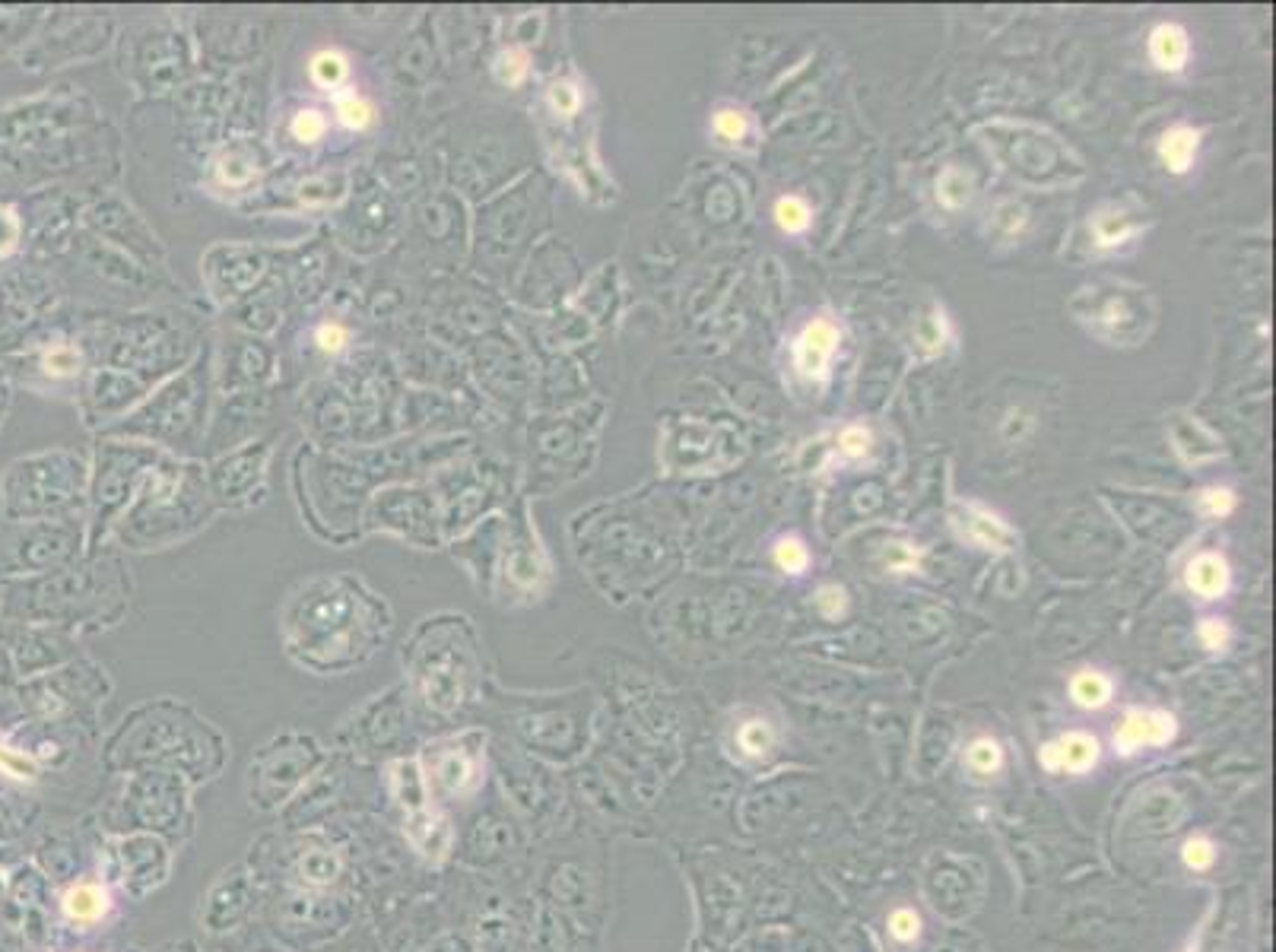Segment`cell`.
<instances>
[{"mask_svg":"<svg viewBox=\"0 0 1276 952\" xmlns=\"http://www.w3.org/2000/svg\"><path fill=\"white\" fill-rule=\"evenodd\" d=\"M324 130H327V121H324V115L318 109H302L296 118H292V137H296L299 143L321 140Z\"/></svg>","mask_w":1276,"mask_h":952,"instance_id":"d590c367","label":"cell"},{"mask_svg":"<svg viewBox=\"0 0 1276 952\" xmlns=\"http://www.w3.org/2000/svg\"><path fill=\"white\" fill-rule=\"evenodd\" d=\"M1099 740L1086 731H1067L1064 737L1044 743L1038 749V762L1048 772H1070V775H1086L1099 762Z\"/></svg>","mask_w":1276,"mask_h":952,"instance_id":"5bb4252c","label":"cell"},{"mask_svg":"<svg viewBox=\"0 0 1276 952\" xmlns=\"http://www.w3.org/2000/svg\"><path fill=\"white\" fill-rule=\"evenodd\" d=\"M1175 717L1159 708H1134L1124 714V720L1115 731V749L1121 756H1134L1137 749L1147 746H1165L1175 740Z\"/></svg>","mask_w":1276,"mask_h":952,"instance_id":"4fadbf2b","label":"cell"},{"mask_svg":"<svg viewBox=\"0 0 1276 952\" xmlns=\"http://www.w3.org/2000/svg\"><path fill=\"white\" fill-rule=\"evenodd\" d=\"M953 524H956V531L969 543H975L981 549L1006 552V549L1017 546V540H1020L1017 531H1013L997 511L985 508L981 502H959L956 511H953Z\"/></svg>","mask_w":1276,"mask_h":952,"instance_id":"7c38bea8","label":"cell"},{"mask_svg":"<svg viewBox=\"0 0 1276 952\" xmlns=\"http://www.w3.org/2000/svg\"><path fill=\"white\" fill-rule=\"evenodd\" d=\"M546 575V563L540 543L534 537V531L528 524H508L505 521V534H502V546H499V560L493 569V578H502L511 587L521 590H537V581Z\"/></svg>","mask_w":1276,"mask_h":952,"instance_id":"9c48e42d","label":"cell"},{"mask_svg":"<svg viewBox=\"0 0 1276 952\" xmlns=\"http://www.w3.org/2000/svg\"><path fill=\"white\" fill-rule=\"evenodd\" d=\"M810 219H813V213H810L807 201H800V197L788 194V197H778V201H775V222H778V225H781L788 236H800V233H807V229H810Z\"/></svg>","mask_w":1276,"mask_h":952,"instance_id":"d4e9b609","label":"cell"},{"mask_svg":"<svg viewBox=\"0 0 1276 952\" xmlns=\"http://www.w3.org/2000/svg\"><path fill=\"white\" fill-rule=\"evenodd\" d=\"M372 106L366 102L363 95H356V92H343V95H337V118H340V124L343 127H349V130H363V127H369L372 124Z\"/></svg>","mask_w":1276,"mask_h":952,"instance_id":"f546056e","label":"cell"},{"mask_svg":"<svg viewBox=\"0 0 1276 952\" xmlns=\"http://www.w3.org/2000/svg\"><path fill=\"white\" fill-rule=\"evenodd\" d=\"M841 331L829 321V318H813L800 337L794 340V366L804 378L810 381H823L829 375L832 356L838 349Z\"/></svg>","mask_w":1276,"mask_h":952,"instance_id":"8fae6325","label":"cell"},{"mask_svg":"<svg viewBox=\"0 0 1276 952\" xmlns=\"http://www.w3.org/2000/svg\"><path fill=\"white\" fill-rule=\"evenodd\" d=\"M433 496L436 492L422 486H387L372 496L366 528L390 531L416 546H436L442 540V518Z\"/></svg>","mask_w":1276,"mask_h":952,"instance_id":"52a82bcc","label":"cell"},{"mask_svg":"<svg viewBox=\"0 0 1276 952\" xmlns=\"http://www.w3.org/2000/svg\"><path fill=\"white\" fill-rule=\"evenodd\" d=\"M496 470H477V467H461L454 470V483L442 480V502H445V528H464L470 524L489 502H493L496 492Z\"/></svg>","mask_w":1276,"mask_h":952,"instance_id":"30bf717a","label":"cell"},{"mask_svg":"<svg viewBox=\"0 0 1276 952\" xmlns=\"http://www.w3.org/2000/svg\"><path fill=\"white\" fill-rule=\"evenodd\" d=\"M216 175H219L222 184L242 188V184H248L257 175V166H254V159L245 156L242 150H225L219 156V162H216Z\"/></svg>","mask_w":1276,"mask_h":952,"instance_id":"484cf974","label":"cell"},{"mask_svg":"<svg viewBox=\"0 0 1276 952\" xmlns=\"http://www.w3.org/2000/svg\"><path fill=\"white\" fill-rule=\"evenodd\" d=\"M737 746L743 749V756H749V759H763L766 752L775 746V731H772V725H769V720H763V717H749V720H743L740 731H737Z\"/></svg>","mask_w":1276,"mask_h":952,"instance_id":"603a6c76","label":"cell"},{"mask_svg":"<svg viewBox=\"0 0 1276 952\" xmlns=\"http://www.w3.org/2000/svg\"><path fill=\"white\" fill-rule=\"evenodd\" d=\"M775 566H778L784 575H804V572H807V566H810L807 543H804L800 537H781V540L775 543Z\"/></svg>","mask_w":1276,"mask_h":952,"instance_id":"83f0119b","label":"cell"},{"mask_svg":"<svg viewBox=\"0 0 1276 952\" xmlns=\"http://www.w3.org/2000/svg\"><path fill=\"white\" fill-rule=\"evenodd\" d=\"M838 448H841L845 457L858 461V457H864L870 451V432L864 429V425H848V429H841V436H838Z\"/></svg>","mask_w":1276,"mask_h":952,"instance_id":"60d3db41","label":"cell"},{"mask_svg":"<svg viewBox=\"0 0 1276 952\" xmlns=\"http://www.w3.org/2000/svg\"><path fill=\"white\" fill-rule=\"evenodd\" d=\"M267 457H271V448L264 442H251L233 454L219 457V461H213V467L204 473L210 499L219 505H233V508L257 502L260 489H264Z\"/></svg>","mask_w":1276,"mask_h":952,"instance_id":"ba28073f","label":"cell"},{"mask_svg":"<svg viewBox=\"0 0 1276 952\" xmlns=\"http://www.w3.org/2000/svg\"><path fill=\"white\" fill-rule=\"evenodd\" d=\"M493 71H496L499 83H505V86H521V83L528 80V74H531V64H528V54L521 51V48H505V51L496 57Z\"/></svg>","mask_w":1276,"mask_h":952,"instance_id":"f1b7e54d","label":"cell"},{"mask_svg":"<svg viewBox=\"0 0 1276 952\" xmlns=\"http://www.w3.org/2000/svg\"><path fill=\"white\" fill-rule=\"evenodd\" d=\"M965 765L978 775H994L1003 765V749L991 737H978L965 749Z\"/></svg>","mask_w":1276,"mask_h":952,"instance_id":"4316f807","label":"cell"},{"mask_svg":"<svg viewBox=\"0 0 1276 952\" xmlns=\"http://www.w3.org/2000/svg\"><path fill=\"white\" fill-rule=\"evenodd\" d=\"M213 511L204 470L162 454L143 473L134 499L118 521V537L134 549L172 546L204 528Z\"/></svg>","mask_w":1276,"mask_h":952,"instance_id":"7a4b0ae2","label":"cell"},{"mask_svg":"<svg viewBox=\"0 0 1276 952\" xmlns=\"http://www.w3.org/2000/svg\"><path fill=\"white\" fill-rule=\"evenodd\" d=\"M1168 436H1171V445H1175L1178 457H1182L1188 467L1209 464V461H1217V457L1223 454V442L1213 432H1209L1203 422H1197L1191 416H1182V413L1171 416Z\"/></svg>","mask_w":1276,"mask_h":952,"instance_id":"9a60e30c","label":"cell"},{"mask_svg":"<svg viewBox=\"0 0 1276 952\" xmlns=\"http://www.w3.org/2000/svg\"><path fill=\"white\" fill-rule=\"evenodd\" d=\"M549 109L555 112V115H563V118H572V115H578V109H581V92H578V86H572V83H552L549 86Z\"/></svg>","mask_w":1276,"mask_h":952,"instance_id":"8d00e7d4","label":"cell"},{"mask_svg":"<svg viewBox=\"0 0 1276 952\" xmlns=\"http://www.w3.org/2000/svg\"><path fill=\"white\" fill-rule=\"evenodd\" d=\"M890 934L899 943H914L921 937V914L914 908H896L890 914Z\"/></svg>","mask_w":1276,"mask_h":952,"instance_id":"e575fe53","label":"cell"},{"mask_svg":"<svg viewBox=\"0 0 1276 952\" xmlns=\"http://www.w3.org/2000/svg\"><path fill=\"white\" fill-rule=\"evenodd\" d=\"M972 188H975V181H972L969 172H962L956 166H946L937 178V201L946 210H962L972 201Z\"/></svg>","mask_w":1276,"mask_h":952,"instance_id":"7402d4cb","label":"cell"},{"mask_svg":"<svg viewBox=\"0 0 1276 952\" xmlns=\"http://www.w3.org/2000/svg\"><path fill=\"white\" fill-rule=\"evenodd\" d=\"M887 569L890 572H911L918 569V549L908 543H890L887 549Z\"/></svg>","mask_w":1276,"mask_h":952,"instance_id":"b9f144b4","label":"cell"},{"mask_svg":"<svg viewBox=\"0 0 1276 952\" xmlns=\"http://www.w3.org/2000/svg\"><path fill=\"white\" fill-rule=\"evenodd\" d=\"M19 233H23V222H19L16 210L7 207V204H0V257H7L16 248Z\"/></svg>","mask_w":1276,"mask_h":952,"instance_id":"ab89813d","label":"cell"},{"mask_svg":"<svg viewBox=\"0 0 1276 952\" xmlns=\"http://www.w3.org/2000/svg\"><path fill=\"white\" fill-rule=\"evenodd\" d=\"M343 340H346V334L340 331L337 324H331V327H321V331H318V346H321L324 353H337V349L343 346Z\"/></svg>","mask_w":1276,"mask_h":952,"instance_id":"ee69618b","label":"cell"},{"mask_svg":"<svg viewBox=\"0 0 1276 952\" xmlns=\"http://www.w3.org/2000/svg\"><path fill=\"white\" fill-rule=\"evenodd\" d=\"M978 137L1000 172L1029 188H1070L1086 178V166L1058 134L1029 121H988Z\"/></svg>","mask_w":1276,"mask_h":952,"instance_id":"3957f363","label":"cell"},{"mask_svg":"<svg viewBox=\"0 0 1276 952\" xmlns=\"http://www.w3.org/2000/svg\"><path fill=\"white\" fill-rule=\"evenodd\" d=\"M711 124H714V134L722 137L725 143H740L749 134V118H746V112L743 109H734V106L717 109Z\"/></svg>","mask_w":1276,"mask_h":952,"instance_id":"4dcf8cb0","label":"cell"},{"mask_svg":"<svg viewBox=\"0 0 1276 952\" xmlns=\"http://www.w3.org/2000/svg\"><path fill=\"white\" fill-rule=\"evenodd\" d=\"M1197 635H1200L1203 648H1209V651H1223L1229 645V626L1223 619H1203Z\"/></svg>","mask_w":1276,"mask_h":952,"instance_id":"7bdbcfd3","label":"cell"},{"mask_svg":"<svg viewBox=\"0 0 1276 952\" xmlns=\"http://www.w3.org/2000/svg\"><path fill=\"white\" fill-rule=\"evenodd\" d=\"M387 607L356 575H321L296 590L286 607V645L312 670L363 664L384 641Z\"/></svg>","mask_w":1276,"mask_h":952,"instance_id":"6da1fadb","label":"cell"},{"mask_svg":"<svg viewBox=\"0 0 1276 952\" xmlns=\"http://www.w3.org/2000/svg\"><path fill=\"white\" fill-rule=\"evenodd\" d=\"M308 74H312V80L321 86V89H337L343 80H346V74H349V64H346V57L340 54V51H318L315 57H312V64H308Z\"/></svg>","mask_w":1276,"mask_h":952,"instance_id":"cb8c5ba5","label":"cell"},{"mask_svg":"<svg viewBox=\"0 0 1276 952\" xmlns=\"http://www.w3.org/2000/svg\"><path fill=\"white\" fill-rule=\"evenodd\" d=\"M1089 233L1096 248L1108 251V248H1121L1124 242L1137 239L1143 233V225L1134 219V213L1121 204H1102L1093 219H1089Z\"/></svg>","mask_w":1276,"mask_h":952,"instance_id":"2e32d148","label":"cell"},{"mask_svg":"<svg viewBox=\"0 0 1276 952\" xmlns=\"http://www.w3.org/2000/svg\"><path fill=\"white\" fill-rule=\"evenodd\" d=\"M64 914L74 924H99L109 914V893L99 889L95 882H77L74 889L64 896Z\"/></svg>","mask_w":1276,"mask_h":952,"instance_id":"ffe728a7","label":"cell"},{"mask_svg":"<svg viewBox=\"0 0 1276 952\" xmlns=\"http://www.w3.org/2000/svg\"><path fill=\"white\" fill-rule=\"evenodd\" d=\"M1070 315L1105 346H1140L1156 327V299L1130 280H1102L1070 299Z\"/></svg>","mask_w":1276,"mask_h":952,"instance_id":"277c9868","label":"cell"},{"mask_svg":"<svg viewBox=\"0 0 1276 952\" xmlns=\"http://www.w3.org/2000/svg\"><path fill=\"white\" fill-rule=\"evenodd\" d=\"M1150 57H1153V64L1159 71H1165V74H1178L1188 64V57H1191V39H1188V32H1185V26H1178V23H1159L1153 32H1150Z\"/></svg>","mask_w":1276,"mask_h":952,"instance_id":"ac0fdd59","label":"cell"},{"mask_svg":"<svg viewBox=\"0 0 1276 952\" xmlns=\"http://www.w3.org/2000/svg\"><path fill=\"white\" fill-rule=\"evenodd\" d=\"M816 607L826 619H838L848 610V590L841 584H823L820 594H816Z\"/></svg>","mask_w":1276,"mask_h":952,"instance_id":"f35d334b","label":"cell"},{"mask_svg":"<svg viewBox=\"0 0 1276 952\" xmlns=\"http://www.w3.org/2000/svg\"><path fill=\"white\" fill-rule=\"evenodd\" d=\"M1200 511L1206 514V518H1226V514H1232L1235 511V505H1238V496L1229 489V486H1206L1203 492H1200Z\"/></svg>","mask_w":1276,"mask_h":952,"instance_id":"d6a6232c","label":"cell"},{"mask_svg":"<svg viewBox=\"0 0 1276 952\" xmlns=\"http://www.w3.org/2000/svg\"><path fill=\"white\" fill-rule=\"evenodd\" d=\"M1023 225H1026V207L1023 204H1017V201L997 204V210H994V229H1000L1006 239H1013Z\"/></svg>","mask_w":1276,"mask_h":952,"instance_id":"74e56055","label":"cell"},{"mask_svg":"<svg viewBox=\"0 0 1276 952\" xmlns=\"http://www.w3.org/2000/svg\"><path fill=\"white\" fill-rule=\"evenodd\" d=\"M207 356H198V363L181 378H172L166 387H159L153 401L143 404L121 429L130 436H143L150 442H162L166 448L194 445L207 410Z\"/></svg>","mask_w":1276,"mask_h":952,"instance_id":"5b68a950","label":"cell"},{"mask_svg":"<svg viewBox=\"0 0 1276 952\" xmlns=\"http://www.w3.org/2000/svg\"><path fill=\"white\" fill-rule=\"evenodd\" d=\"M1182 861H1185L1188 870L1203 873V870H1209L1217 864V844L1209 838H1203V835H1194L1182 844Z\"/></svg>","mask_w":1276,"mask_h":952,"instance_id":"1f68e13d","label":"cell"},{"mask_svg":"<svg viewBox=\"0 0 1276 952\" xmlns=\"http://www.w3.org/2000/svg\"><path fill=\"white\" fill-rule=\"evenodd\" d=\"M166 454L156 445L137 442H106L99 448V473H95V514H92V537L99 540L112 528H118L121 514L127 511L130 499L143 480V473Z\"/></svg>","mask_w":1276,"mask_h":952,"instance_id":"8992f818","label":"cell"},{"mask_svg":"<svg viewBox=\"0 0 1276 952\" xmlns=\"http://www.w3.org/2000/svg\"><path fill=\"white\" fill-rule=\"evenodd\" d=\"M1197 147H1200V130L1197 127H1191V124H1175V127H1168L1165 134H1162V140H1159V159H1162V166L1171 175L1191 172Z\"/></svg>","mask_w":1276,"mask_h":952,"instance_id":"d6986e66","label":"cell"},{"mask_svg":"<svg viewBox=\"0 0 1276 952\" xmlns=\"http://www.w3.org/2000/svg\"><path fill=\"white\" fill-rule=\"evenodd\" d=\"M1232 572L1220 552H1200L1185 569V584L1203 601H1220L1229 590Z\"/></svg>","mask_w":1276,"mask_h":952,"instance_id":"e0dca14e","label":"cell"},{"mask_svg":"<svg viewBox=\"0 0 1276 952\" xmlns=\"http://www.w3.org/2000/svg\"><path fill=\"white\" fill-rule=\"evenodd\" d=\"M1111 693H1115V682H1111L1102 670H1079L1070 679V699L1086 711L1105 708L1111 702Z\"/></svg>","mask_w":1276,"mask_h":952,"instance_id":"44dd1931","label":"cell"},{"mask_svg":"<svg viewBox=\"0 0 1276 952\" xmlns=\"http://www.w3.org/2000/svg\"><path fill=\"white\" fill-rule=\"evenodd\" d=\"M42 366H45V372L48 375H54V378H68V375H77V369H80V353L74 349V346H51L48 353H45V359H42Z\"/></svg>","mask_w":1276,"mask_h":952,"instance_id":"836d02e7","label":"cell"}]
</instances>
